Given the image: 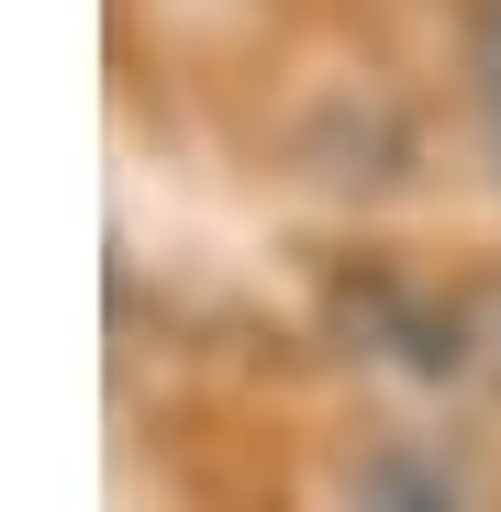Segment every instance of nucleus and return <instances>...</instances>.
<instances>
[{"label": "nucleus", "mask_w": 501, "mask_h": 512, "mask_svg": "<svg viewBox=\"0 0 501 512\" xmlns=\"http://www.w3.org/2000/svg\"><path fill=\"white\" fill-rule=\"evenodd\" d=\"M479 112H490V156H501V23H490V45H479Z\"/></svg>", "instance_id": "1"}]
</instances>
